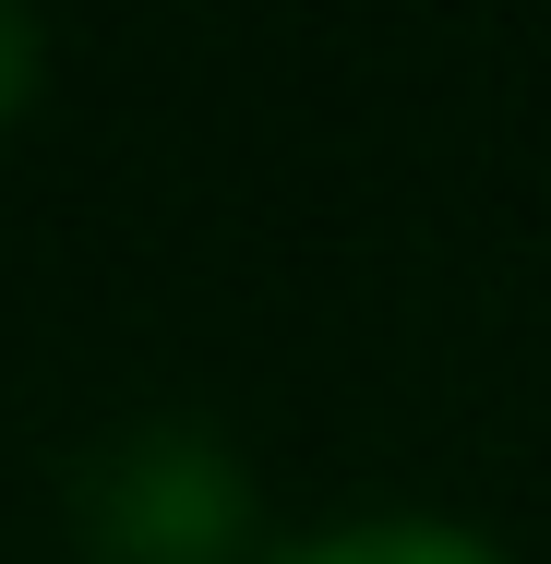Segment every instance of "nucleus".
Listing matches in <instances>:
<instances>
[{"instance_id": "obj_1", "label": "nucleus", "mask_w": 551, "mask_h": 564, "mask_svg": "<svg viewBox=\"0 0 551 564\" xmlns=\"http://www.w3.org/2000/svg\"><path fill=\"white\" fill-rule=\"evenodd\" d=\"M73 529L109 564H228V541L252 529V480L217 433L144 421L73 468Z\"/></svg>"}, {"instance_id": "obj_2", "label": "nucleus", "mask_w": 551, "mask_h": 564, "mask_svg": "<svg viewBox=\"0 0 551 564\" xmlns=\"http://www.w3.org/2000/svg\"><path fill=\"white\" fill-rule=\"evenodd\" d=\"M276 564H504V553L455 517H348L324 541H288Z\"/></svg>"}, {"instance_id": "obj_3", "label": "nucleus", "mask_w": 551, "mask_h": 564, "mask_svg": "<svg viewBox=\"0 0 551 564\" xmlns=\"http://www.w3.org/2000/svg\"><path fill=\"white\" fill-rule=\"evenodd\" d=\"M24 85H36V24H24L12 0H0V120L24 109Z\"/></svg>"}]
</instances>
